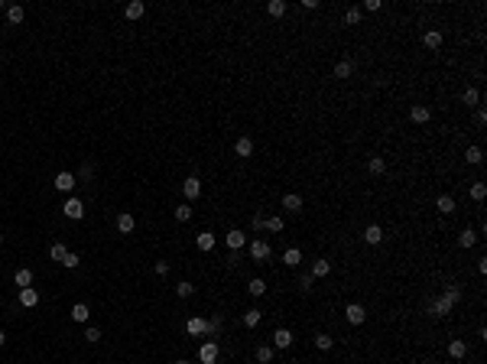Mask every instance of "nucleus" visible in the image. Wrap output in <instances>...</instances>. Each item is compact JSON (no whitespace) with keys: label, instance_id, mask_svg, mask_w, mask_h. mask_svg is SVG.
I'll list each match as a JSON object with an SVG mask.
<instances>
[{"label":"nucleus","instance_id":"nucleus-46","mask_svg":"<svg viewBox=\"0 0 487 364\" xmlns=\"http://www.w3.org/2000/svg\"><path fill=\"white\" fill-rule=\"evenodd\" d=\"M445 296H449L451 302H458V299H461L464 293H461V289H458V286H445Z\"/></svg>","mask_w":487,"mask_h":364},{"label":"nucleus","instance_id":"nucleus-54","mask_svg":"<svg viewBox=\"0 0 487 364\" xmlns=\"http://www.w3.org/2000/svg\"><path fill=\"white\" fill-rule=\"evenodd\" d=\"M3 7H7V3H3V0H0V10H3Z\"/></svg>","mask_w":487,"mask_h":364},{"label":"nucleus","instance_id":"nucleus-36","mask_svg":"<svg viewBox=\"0 0 487 364\" xmlns=\"http://www.w3.org/2000/svg\"><path fill=\"white\" fill-rule=\"evenodd\" d=\"M247 293L250 296H263V293H266V283H263V280H250V283H247Z\"/></svg>","mask_w":487,"mask_h":364},{"label":"nucleus","instance_id":"nucleus-38","mask_svg":"<svg viewBox=\"0 0 487 364\" xmlns=\"http://www.w3.org/2000/svg\"><path fill=\"white\" fill-rule=\"evenodd\" d=\"M361 16H364V13H361V7H351L348 13H344V23L354 26V23H361Z\"/></svg>","mask_w":487,"mask_h":364},{"label":"nucleus","instance_id":"nucleus-9","mask_svg":"<svg viewBox=\"0 0 487 364\" xmlns=\"http://www.w3.org/2000/svg\"><path fill=\"white\" fill-rule=\"evenodd\" d=\"M143 13H147V3H143V0H130V3L124 7V16H127V20H140Z\"/></svg>","mask_w":487,"mask_h":364},{"label":"nucleus","instance_id":"nucleus-23","mask_svg":"<svg viewBox=\"0 0 487 364\" xmlns=\"http://www.w3.org/2000/svg\"><path fill=\"white\" fill-rule=\"evenodd\" d=\"M195 244H198V250H211V247H215V234H211V231H201L198 238H195Z\"/></svg>","mask_w":487,"mask_h":364},{"label":"nucleus","instance_id":"nucleus-42","mask_svg":"<svg viewBox=\"0 0 487 364\" xmlns=\"http://www.w3.org/2000/svg\"><path fill=\"white\" fill-rule=\"evenodd\" d=\"M315 345H318V351H332V345H335V341H332V335H318V338H315Z\"/></svg>","mask_w":487,"mask_h":364},{"label":"nucleus","instance_id":"nucleus-52","mask_svg":"<svg viewBox=\"0 0 487 364\" xmlns=\"http://www.w3.org/2000/svg\"><path fill=\"white\" fill-rule=\"evenodd\" d=\"M364 10H371V13H374V10H380V0H367V3H364ZM364 10H361V13H364Z\"/></svg>","mask_w":487,"mask_h":364},{"label":"nucleus","instance_id":"nucleus-8","mask_svg":"<svg viewBox=\"0 0 487 364\" xmlns=\"http://www.w3.org/2000/svg\"><path fill=\"white\" fill-rule=\"evenodd\" d=\"M429 117H432V111L425 108V104H412V111H410L412 124H429Z\"/></svg>","mask_w":487,"mask_h":364},{"label":"nucleus","instance_id":"nucleus-56","mask_svg":"<svg viewBox=\"0 0 487 364\" xmlns=\"http://www.w3.org/2000/svg\"><path fill=\"white\" fill-rule=\"evenodd\" d=\"M0 244H3V234H0Z\"/></svg>","mask_w":487,"mask_h":364},{"label":"nucleus","instance_id":"nucleus-11","mask_svg":"<svg viewBox=\"0 0 487 364\" xmlns=\"http://www.w3.org/2000/svg\"><path fill=\"white\" fill-rule=\"evenodd\" d=\"M293 345V332L289 328H276L273 332V348H289Z\"/></svg>","mask_w":487,"mask_h":364},{"label":"nucleus","instance_id":"nucleus-51","mask_svg":"<svg viewBox=\"0 0 487 364\" xmlns=\"http://www.w3.org/2000/svg\"><path fill=\"white\" fill-rule=\"evenodd\" d=\"M474 121H478V127H484V124H487V111H484V108H478V114H474Z\"/></svg>","mask_w":487,"mask_h":364},{"label":"nucleus","instance_id":"nucleus-25","mask_svg":"<svg viewBox=\"0 0 487 364\" xmlns=\"http://www.w3.org/2000/svg\"><path fill=\"white\" fill-rule=\"evenodd\" d=\"M7 20H10V23H23V20H26V10L13 3V7H7Z\"/></svg>","mask_w":487,"mask_h":364},{"label":"nucleus","instance_id":"nucleus-55","mask_svg":"<svg viewBox=\"0 0 487 364\" xmlns=\"http://www.w3.org/2000/svg\"><path fill=\"white\" fill-rule=\"evenodd\" d=\"M176 364H188V361H176Z\"/></svg>","mask_w":487,"mask_h":364},{"label":"nucleus","instance_id":"nucleus-2","mask_svg":"<svg viewBox=\"0 0 487 364\" xmlns=\"http://www.w3.org/2000/svg\"><path fill=\"white\" fill-rule=\"evenodd\" d=\"M62 211H65V218H72V221H81V218H85V205H81V199H69L62 205Z\"/></svg>","mask_w":487,"mask_h":364},{"label":"nucleus","instance_id":"nucleus-20","mask_svg":"<svg viewBox=\"0 0 487 364\" xmlns=\"http://www.w3.org/2000/svg\"><path fill=\"white\" fill-rule=\"evenodd\" d=\"M367 169H371V176H383V172H387V160H383V156H371Z\"/></svg>","mask_w":487,"mask_h":364},{"label":"nucleus","instance_id":"nucleus-5","mask_svg":"<svg viewBox=\"0 0 487 364\" xmlns=\"http://www.w3.org/2000/svg\"><path fill=\"white\" fill-rule=\"evenodd\" d=\"M451 306H455V302H451V299H449V296L442 293V296H439V299H435V302H432V306H429V312H432V316H449V312H451Z\"/></svg>","mask_w":487,"mask_h":364},{"label":"nucleus","instance_id":"nucleus-4","mask_svg":"<svg viewBox=\"0 0 487 364\" xmlns=\"http://www.w3.org/2000/svg\"><path fill=\"white\" fill-rule=\"evenodd\" d=\"M198 361L201 364H215L218 361V345L215 341H205V345L198 348Z\"/></svg>","mask_w":487,"mask_h":364},{"label":"nucleus","instance_id":"nucleus-37","mask_svg":"<svg viewBox=\"0 0 487 364\" xmlns=\"http://www.w3.org/2000/svg\"><path fill=\"white\" fill-rule=\"evenodd\" d=\"M192 293H195V286H192V283H186V280H182V283L176 286V296H179V299H188Z\"/></svg>","mask_w":487,"mask_h":364},{"label":"nucleus","instance_id":"nucleus-35","mask_svg":"<svg viewBox=\"0 0 487 364\" xmlns=\"http://www.w3.org/2000/svg\"><path fill=\"white\" fill-rule=\"evenodd\" d=\"M464 160H468L471 166H478L481 160H484V153H481V147H468V153H464Z\"/></svg>","mask_w":487,"mask_h":364},{"label":"nucleus","instance_id":"nucleus-50","mask_svg":"<svg viewBox=\"0 0 487 364\" xmlns=\"http://www.w3.org/2000/svg\"><path fill=\"white\" fill-rule=\"evenodd\" d=\"M166 273H169V264H166V260H156V277H166Z\"/></svg>","mask_w":487,"mask_h":364},{"label":"nucleus","instance_id":"nucleus-33","mask_svg":"<svg viewBox=\"0 0 487 364\" xmlns=\"http://www.w3.org/2000/svg\"><path fill=\"white\" fill-rule=\"evenodd\" d=\"M474 241H478V234H474V231H471V228H464V231H461V234H458V244H461V247H471Z\"/></svg>","mask_w":487,"mask_h":364},{"label":"nucleus","instance_id":"nucleus-7","mask_svg":"<svg viewBox=\"0 0 487 364\" xmlns=\"http://www.w3.org/2000/svg\"><path fill=\"white\" fill-rule=\"evenodd\" d=\"M16 299H20V306H23V309H33V306H39V293H36L33 286L20 289V296H16Z\"/></svg>","mask_w":487,"mask_h":364},{"label":"nucleus","instance_id":"nucleus-48","mask_svg":"<svg viewBox=\"0 0 487 364\" xmlns=\"http://www.w3.org/2000/svg\"><path fill=\"white\" fill-rule=\"evenodd\" d=\"M85 341H91V345H94V341H101V332H98V328H88V332H85Z\"/></svg>","mask_w":487,"mask_h":364},{"label":"nucleus","instance_id":"nucleus-21","mask_svg":"<svg viewBox=\"0 0 487 364\" xmlns=\"http://www.w3.org/2000/svg\"><path fill=\"white\" fill-rule=\"evenodd\" d=\"M351 72H354V62H348V59L335 62V78H351Z\"/></svg>","mask_w":487,"mask_h":364},{"label":"nucleus","instance_id":"nucleus-26","mask_svg":"<svg viewBox=\"0 0 487 364\" xmlns=\"http://www.w3.org/2000/svg\"><path fill=\"white\" fill-rule=\"evenodd\" d=\"M449 355L455 358V361H461V358L468 355V345H464V341H451V345H449Z\"/></svg>","mask_w":487,"mask_h":364},{"label":"nucleus","instance_id":"nucleus-15","mask_svg":"<svg viewBox=\"0 0 487 364\" xmlns=\"http://www.w3.org/2000/svg\"><path fill=\"white\" fill-rule=\"evenodd\" d=\"M205 325H208V319L195 316V319H188V322H186V332L188 335H205Z\"/></svg>","mask_w":487,"mask_h":364},{"label":"nucleus","instance_id":"nucleus-27","mask_svg":"<svg viewBox=\"0 0 487 364\" xmlns=\"http://www.w3.org/2000/svg\"><path fill=\"white\" fill-rule=\"evenodd\" d=\"M257 361H260V364H270L273 361V345H257Z\"/></svg>","mask_w":487,"mask_h":364},{"label":"nucleus","instance_id":"nucleus-19","mask_svg":"<svg viewBox=\"0 0 487 364\" xmlns=\"http://www.w3.org/2000/svg\"><path fill=\"white\" fill-rule=\"evenodd\" d=\"M283 208H286V211H302V199L296 192H286V195H283Z\"/></svg>","mask_w":487,"mask_h":364},{"label":"nucleus","instance_id":"nucleus-22","mask_svg":"<svg viewBox=\"0 0 487 364\" xmlns=\"http://www.w3.org/2000/svg\"><path fill=\"white\" fill-rule=\"evenodd\" d=\"M88 316H91V309H88L85 302H75V306H72V319H75V322H88Z\"/></svg>","mask_w":487,"mask_h":364},{"label":"nucleus","instance_id":"nucleus-17","mask_svg":"<svg viewBox=\"0 0 487 364\" xmlns=\"http://www.w3.org/2000/svg\"><path fill=\"white\" fill-rule=\"evenodd\" d=\"M13 280H16V286H20V289L33 286V270H30V267H23V270H16V273H13Z\"/></svg>","mask_w":487,"mask_h":364},{"label":"nucleus","instance_id":"nucleus-39","mask_svg":"<svg viewBox=\"0 0 487 364\" xmlns=\"http://www.w3.org/2000/svg\"><path fill=\"white\" fill-rule=\"evenodd\" d=\"M461 101H464V104H481V91H478V88H468V91L461 94Z\"/></svg>","mask_w":487,"mask_h":364},{"label":"nucleus","instance_id":"nucleus-14","mask_svg":"<svg viewBox=\"0 0 487 364\" xmlns=\"http://www.w3.org/2000/svg\"><path fill=\"white\" fill-rule=\"evenodd\" d=\"M234 153H237L240 160H247V156L254 153V140H250V137H240L237 143H234Z\"/></svg>","mask_w":487,"mask_h":364},{"label":"nucleus","instance_id":"nucleus-43","mask_svg":"<svg viewBox=\"0 0 487 364\" xmlns=\"http://www.w3.org/2000/svg\"><path fill=\"white\" fill-rule=\"evenodd\" d=\"M484 195H487V186H484V182H474V186H471V199H474V202H481Z\"/></svg>","mask_w":487,"mask_h":364},{"label":"nucleus","instance_id":"nucleus-41","mask_svg":"<svg viewBox=\"0 0 487 364\" xmlns=\"http://www.w3.org/2000/svg\"><path fill=\"white\" fill-rule=\"evenodd\" d=\"M263 228L273 231V234H279V231H283V218H266V225H263Z\"/></svg>","mask_w":487,"mask_h":364},{"label":"nucleus","instance_id":"nucleus-47","mask_svg":"<svg viewBox=\"0 0 487 364\" xmlns=\"http://www.w3.org/2000/svg\"><path fill=\"white\" fill-rule=\"evenodd\" d=\"M263 225H266V218H260V215L250 218V228H254V231H263Z\"/></svg>","mask_w":487,"mask_h":364},{"label":"nucleus","instance_id":"nucleus-18","mask_svg":"<svg viewBox=\"0 0 487 364\" xmlns=\"http://www.w3.org/2000/svg\"><path fill=\"white\" fill-rule=\"evenodd\" d=\"M435 208H439L442 215H451V211H455V199H451V195H439V199H435Z\"/></svg>","mask_w":487,"mask_h":364},{"label":"nucleus","instance_id":"nucleus-24","mask_svg":"<svg viewBox=\"0 0 487 364\" xmlns=\"http://www.w3.org/2000/svg\"><path fill=\"white\" fill-rule=\"evenodd\" d=\"M422 42H425V49H439V46H442V33H439V30H429V33L422 36Z\"/></svg>","mask_w":487,"mask_h":364},{"label":"nucleus","instance_id":"nucleus-1","mask_svg":"<svg viewBox=\"0 0 487 364\" xmlns=\"http://www.w3.org/2000/svg\"><path fill=\"white\" fill-rule=\"evenodd\" d=\"M247 250H250V260H260V264H263V260H270V254H273V250H270V244H266V241H260V238H257V241H250V244H247Z\"/></svg>","mask_w":487,"mask_h":364},{"label":"nucleus","instance_id":"nucleus-40","mask_svg":"<svg viewBox=\"0 0 487 364\" xmlns=\"http://www.w3.org/2000/svg\"><path fill=\"white\" fill-rule=\"evenodd\" d=\"M78 179H81V182H91V179H94V166L85 163L81 169H78Z\"/></svg>","mask_w":487,"mask_h":364},{"label":"nucleus","instance_id":"nucleus-13","mask_svg":"<svg viewBox=\"0 0 487 364\" xmlns=\"http://www.w3.org/2000/svg\"><path fill=\"white\" fill-rule=\"evenodd\" d=\"M133 228H137V218H133L130 211H124V215H117V231H120V234H130Z\"/></svg>","mask_w":487,"mask_h":364},{"label":"nucleus","instance_id":"nucleus-16","mask_svg":"<svg viewBox=\"0 0 487 364\" xmlns=\"http://www.w3.org/2000/svg\"><path fill=\"white\" fill-rule=\"evenodd\" d=\"M364 241H367V244H380V241H383V228L380 225H367L364 228Z\"/></svg>","mask_w":487,"mask_h":364},{"label":"nucleus","instance_id":"nucleus-6","mask_svg":"<svg viewBox=\"0 0 487 364\" xmlns=\"http://www.w3.org/2000/svg\"><path fill=\"white\" fill-rule=\"evenodd\" d=\"M225 244H227V247H231V250H240V247H244V244H247V234H244V231H237V228H234V231H227V234H225Z\"/></svg>","mask_w":487,"mask_h":364},{"label":"nucleus","instance_id":"nucleus-12","mask_svg":"<svg viewBox=\"0 0 487 364\" xmlns=\"http://www.w3.org/2000/svg\"><path fill=\"white\" fill-rule=\"evenodd\" d=\"M75 182H78V179L72 176V172H59V176H55V189H59V192H72Z\"/></svg>","mask_w":487,"mask_h":364},{"label":"nucleus","instance_id":"nucleus-30","mask_svg":"<svg viewBox=\"0 0 487 364\" xmlns=\"http://www.w3.org/2000/svg\"><path fill=\"white\" fill-rule=\"evenodd\" d=\"M328 273H332V264H328V260H315V264H312V277H328Z\"/></svg>","mask_w":487,"mask_h":364},{"label":"nucleus","instance_id":"nucleus-28","mask_svg":"<svg viewBox=\"0 0 487 364\" xmlns=\"http://www.w3.org/2000/svg\"><path fill=\"white\" fill-rule=\"evenodd\" d=\"M283 260H286V267H299V260H302V250H299V247H289L286 254H283Z\"/></svg>","mask_w":487,"mask_h":364},{"label":"nucleus","instance_id":"nucleus-31","mask_svg":"<svg viewBox=\"0 0 487 364\" xmlns=\"http://www.w3.org/2000/svg\"><path fill=\"white\" fill-rule=\"evenodd\" d=\"M221 325H225V319H221V316H211L208 325H205V335H218V332H221Z\"/></svg>","mask_w":487,"mask_h":364},{"label":"nucleus","instance_id":"nucleus-10","mask_svg":"<svg viewBox=\"0 0 487 364\" xmlns=\"http://www.w3.org/2000/svg\"><path fill=\"white\" fill-rule=\"evenodd\" d=\"M182 195H186V199H198L201 195V182L195 176H188L186 182H182Z\"/></svg>","mask_w":487,"mask_h":364},{"label":"nucleus","instance_id":"nucleus-53","mask_svg":"<svg viewBox=\"0 0 487 364\" xmlns=\"http://www.w3.org/2000/svg\"><path fill=\"white\" fill-rule=\"evenodd\" d=\"M3 341H7V335H3V332H0V348H3Z\"/></svg>","mask_w":487,"mask_h":364},{"label":"nucleus","instance_id":"nucleus-3","mask_svg":"<svg viewBox=\"0 0 487 364\" xmlns=\"http://www.w3.org/2000/svg\"><path fill=\"white\" fill-rule=\"evenodd\" d=\"M344 316H348V322H351V325H364L367 312H364V306H361V302H351L348 309H344Z\"/></svg>","mask_w":487,"mask_h":364},{"label":"nucleus","instance_id":"nucleus-49","mask_svg":"<svg viewBox=\"0 0 487 364\" xmlns=\"http://www.w3.org/2000/svg\"><path fill=\"white\" fill-rule=\"evenodd\" d=\"M312 280H315V277H312V273H305V277H299V286L305 289V293H309V289H312Z\"/></svg>","mask_w":487,"mask_h":364},{"label":"nucleus","instance_id":"nucleus-29","mask_svg":"<svg viewBox=\"0 0 487 364\" xmlns=\"http://www.w3.org/2000/svg\"><path fill=\"white\" fill-rule=\"evenodd\" d=\"M266 13L270 16H286V3H283V0H270V3H266Z\"/></svg>","mask_w":487,"mask_h":364},{"label":"nucleus","instance_id":"nucleus-44","mask_svg":"<svg viewBox=\"0 0 487 364\" xmlns=\"http://www.w3.org/2000/svg\"><path fill=\"white\" fill-rule=\"evenodd\" d=\"M172 215H176V221H188V218H192V208H188V205H179Z\"/></svg>","mask_w":487,"mask_h":364},{"label":"nucleus","instance_id":"nucleus-32","mask_svg":"<svg viewBox=\"0 0 487 364\" xmlns=\"http://www.w3.org/2000/svg\"><path fill=\"white\" fill-rule=\"evenodd\" d=\"M244 325H247V328L260 325V309H247V312H244Z\"/></svg>","mask_w":487,"mask_h":364},{"label":"nucleus","instance_id":"nucleus-45","mask_svg":"<svg viewBox=\"0 0 487 364\" xmlns=\"http://www.w3.org/2000/svg\"><path fill=\"white\" fill-rule=\"evenodd\" d=\"M62 267H65V270H75V267H78V254H65Z\"/></svg>","mask_w":487,"mask_h":364},{"label":"nucleus","instance_id":"nucleus-34","mask_svg":"<svg viewBox=\"0 0 487 364\" xmlns=\"http://www.w3.org/2000/svg\"><path fill=\"white\" fill-rule=\"evenodd\" d=\"M65 254H69V250H65V244H59V241H55L52 247H49V257H52V260H59V264L65 260Z\"/></svg>","mask_w":487,"mask_h":364}]
</instances>
